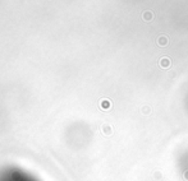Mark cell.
<instances>
[{"label": "cell", "mask_w": 188, "mask_h": 181, "mask_svg": "<svg viewBox=\"0 0 188 181\" xmlns=\"http://www.w3.org/2000/svg\"><path fill=\"white\" fill-rule=\"evenodd\" d=\"M0 181H39L35 176L15 166H7L0 170Z\"/></svg>", "instance_id": "obj_1"}]
</instances>
